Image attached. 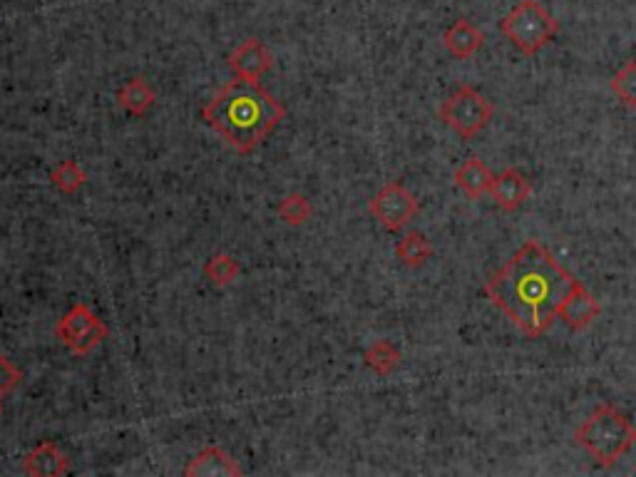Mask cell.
I'll use <instances>...</instances> for the list:
<instances>
[{
    "instance_id": "cell-4",
    "label": "cell",
    "mask_w": 636,
    "mask_h": 477,
    "mask_svg": "<svg viewBox=\"0 0 636 477\" xmlns=\"http://www.w3.org/2000/svg\"><path fill=\"white\" fill-rule=\"evenodd\" d=\"M500 33L510 40L512 48L532 58L557 38L559 23L540 0H520L500 20Z\"/></svg>"
},
{
    "instance_id": "cell-19",
    "label": "cell",
    "mask_w": 636,
    "mask_h": 477,
    "mask_svg": "<svg viewBox=\"0 0 636 477\" xmlns=\"http://www.w3.org/2000/svg\"><path fill=\"white\" fill-rule=\"evenodd\" d=\"M50 182H53V187L58 189V192L68 194L70 197V194H78L80 189L85 187L87 174L78 162H73V159H65V162H60L58 167L50 172Z\"/></svg>"
},
{
    "instance_id": "cell-8",
    "label": "cell",
    "mask_w": 636,
    "mask_h": 477,
    "mask_svg": "<svg viewBox=\"0 0 636 477\" xmlns=\"http://www.w3.org/2000/svg\"><path fill=\"white\" fill-rule=\"evenodd\" d=\"M227 65L232 68L234 78L259 82L274 68V53L259 38H249L229 53Z\"/></svg>"
},
{
    "instance_id": "cell-7",
    "label": "cell",
    "mask_w": 636,
    "mask_h": 477,
    "mask_svg": "<svg viewBox=\"0 0 636 477\" xmlns=\"http://www.w3.org/2000/svg\"><path fill=\"white\" fill-rule=\"evenodd\" d=\"M368 212L388 232H400L418 217V199L403 182H388L381 192L368 202Z\"/></svg>"
},
{
    "instance_id": "cell-12",
    "label": "cell",
    "mask_w": 636,
    "mask_h": 477,
    "mask_svg": "<svg viewBox=\"0 0 636 477\" xmlns=\"http://www.w3.org/2000/svg\"><path fill=\"white\" fill-rule=\"evenodd\" d=\"M70 463L63 450L55 443L45 440L38 448L30 450L23 460V473L30 477H63L68 475Z\"/></svg>"
},
{
    "instance_id": "cell-1",
    "label": "cell",
    "mask_w": 636,
    "mask_h": 477,
    "mask_svg": "<svg viewBox=\"0 0 636 477\" xmlns=\"http://www.w3.org/2000/svg\"><path fill=\"white\" fill-rule=\"evenodd\" d=\"M574 276L540 241H525L485 284V296L527 338H540L555 323Z\"/></svg>"
},
{
    "instance_id": "cell-22",
    "label": "cell",
    "mask_w": 636,
    "mask_h": 477,
    "mask_svg": "<svg viewBox=\"0 0 636 477\" xmlns=\"http://www.w3.org/2000/svg\"><path fill=\"white\" fill-rule=\"evenodd\" d=\"M23 381V373H20V368L15 366L13 361H10L8 356H3L0 353V396H5V393L13 391L18 383Z\"/></svg>"
},
{
    "instance_id": "cell-17",
    "label": "cell",
    "mask_w": 636,
    "mask_h": 477,
    "mask_svg": "<svg viewBox=\"0 0 636 477\" xmlns=\"http://www.w3.org/2000/svg\"><path fill=\"white\" fill-rule=\"evenodd\" d=\"M363 361H366V366L371 368L376 376H391V373H396L400 368L403 356H400V351L388 341V338H378V341H373L371 346L366 348Z\"/></svg>"
},
{
    "instance_id": "cell-13",
    "label": "cell",
    "mask_w": 636,
    "mask_h": 477,
    "mask_svg": "<svg viewBox=\"0 0 636 477\" xmlns=\"http://www.w3.org/2000/svg\"><path fill=\"white\" fill-rule=\"evenodd\" d=\"M453 182H455V187L463 189V194L468 199H480V197H485V194L492 192L495 174L490 172V167H487L482 159L470 157L468 162L463 164V167L455 169Z\"/></svg>"
},
{
    "instance_id": "cell-23",
    "label": "cell",
    "mask_w": 636,
    "mask_h": 477,
    "mask_svg": "<svg viewBox=\"0 0 636 477\" xmlns=\"http://www.w3.org/2000/svg\"><path fill=\"white\" fill-rule=\"evenodd\" d=\"M0 415H3V396H0Z\"/></svg>"
},
{
    "instance_id": "cell-16",
    "label": "cell",
    "mask_w": 636,
    "mask_h": 477,
    "mask_svg": "<svg viewBox=\"0 0 636 477\" xmlns=\"http://www.w3.org/2000/svg\"><path fill=\"white\" fill-rule=\"evenodd\" d=\"M396 256L400 264L408 266V269H420L433 259V244L423 232H408L398 239Z\"/></svg>"
},
{
    "instance_id": "cell-3",
    "label": "cell",
    "mask_w": 636,
    "mask_h": 477,
    "mask_svg": "<svg viewBox=\"0 0 636 477\" xmlns=\"http://www.w3.org/2000/svg\"><path fill=\"white\" fill-rule=\"evenodd\" d=\"M574 443L599 468H612V465H617L634 448L636 428L617 405L602 403L574 430Z\"/></svg>"
},
{
    "instance_id": "cell-18",
    "label": "cell",
    "mask_w": 636,
    "mask_h": 477,
    "mask_svg": "<svg viewBox=\"0 0 636 477\" xmlns=\"http://www.w3.org/2000/svg\"><path fill=\"white\" fill-rule=\"evenodd\" d=\"M204 276H207L217 289H227V286H232L241 276V264L234 256L219 251V254L207 259V264H204Z\"/></svg>"
},
{
    "instance_id": "cell-14",
    "label": "cell",
    "mask_w": 636,
    "mask_h": 477,
    "mask_svg": "<svg viewBox=\"0 0 636 477\" xmlns=\"http://www.w3.org/2000/svg\"><path fill=\"white\" fill-rule=\"evenodd\" d=\"M482 43H485V35H482L480 30H477L475 25L465 18L455 20V23L443 33L445 50L458 60L473 58L477 50L482 48Z\"/></svg>"
},
{
    "instance_id": "cell-21",
    "label": "cell",
    "mask_w": 636,
    "mask_h": 477,
    "mask_svg": "<svg viewBox=\"0 0 636 477\" xmlns=\"http://www.w3.org/2000/svg\"><path fill=\"white\" fill-rule=\"evenodd\" d=\"M609 87H612L614 95L622 100L624 107L636 110V60L624 63L622 70L609 80Z\"/></svg>"
},
{
    "instance_id": "cell-5",
    "label": "cell",
    "mask_w": 636,
    "mask_h": 477,
    "mask_svg": "<svg viewBox=\"0 0 636 477\" xmlns=\"http://www.w3.org/2000/svg\"><path fill=\"white\" fill-rule=\"evenodd\" d=\"M438 115L455 135H460L463 140H473L490 125L495 117V107L477 87L463 85L453 95L445 97Z\"/></svg>"
},
{
    "instance_id": "cell-20",
    "label": "cell",
    "mask_w": 636,
    "mask_h": 477,
    "mask_svg": "<svg viewBox=\"0 0 636 477\" xmlns=\"http://www.w3.org/2000/svg\"><path fill=\"white\" fill-rule=\"evenodd\" d=\"M311 214H314V207H311L309 197H304L299 192L286 194L279 202V219L284 224H289V227H304L311 219Z\"/></svg>"
},
{
    "instance_id": "cell-6",
    "label": "cell",
    "mask_w": 636,
    "mask_h": 477,
    "mask_svg": "<svg viewBox=\"0 0 636 477\" xmlns=\"http://www.w3.org/2000/svg\"><path fill=\"white\" fill-rule=\"evenodd\" d=\"M55 336L75 356H90L92 351H97L105 343L110 331L100 321V316L90 311V306L78 301V304L70 306L68 314L55 323Z\"/></svg>"
},
{
    "instance_id": "cell-2",
    "label": "cell",
    "mask_w": 636,
    "mask_h": 477,
    "mask_svg": "<svg viewBox=\"0 0 636 477\" xmlns=\"http://www.w3.org/2000/svg\"><path fill=\"white\" fill-rule=\"evenodd\" d=\"M286 107L259 82L234 78L204 105L202 120L239 155L259 150L284 122Z\"/></svg>"
},
{
    "instance_id": "cell-15",
    "label": "cell",
    "mask_w": 636,
    "mask_h": 477,
    "mask_svg": "<svg viewBox=\"0 0 636 477\" xmlns=\"http://www.w3.org/2000/svg\"><path fill=\"white\" fill-rule=\"evenodd\" d=\"M157 95L145 78H132L117 90V105L132 117H142L152 110Z\"/></svg>"
},
{
    "instance_id": "cell-9",
    "label": "cell",
    "mask_w": 636,
    "mask_h": 477,
    "mask_svg": "<svg viewBox=\"0 0 636 477\" xmlns=\"http://www.w3.org/2000/svg\"><path fill=\"white\" fill-rule=\"evenodd\" d=\"M599 314H602L599 301L589 294L587 286L579 284V281L574 279L572 289L567 291V296H564L562 304H559L557 316L562 318L572 331H587V328L597 321Z\"/></svg>"
},
{
    "instance_id": "cell-11",
    "label": "cell",
    "mask_w": 636,
    "mask_h": 477,
    "mask_svg": "<svg viewBox=\"0 0 636 477\" xmlns=\"http://www.w3.org/2000/svg\"><path fill=\"white\" fill-rule=\"evenodd\" d=\"M187 477H241L244 470L239 468L237 460L222 450L219 445H209L202 453H197L192 458V463L184 468Z\"/></svg>"
},
{
    "instance_id": "cell-10",
    "label": "cell",
    "mask_w": 636,
    "mask_h": 477,
    "mask_svg": "<svg viewBox=\"0 0 636 477\" xmlns=\"http://www.w3.org/2000/svg\"><path fill=\"white\" fill-rule=\"evenodd\" d=\"M490 194L502 212H517V209L530 199L532 182L520 172V169L507 167L505 172H500L495 177Z\"/></svg>"
}]
</instances>
